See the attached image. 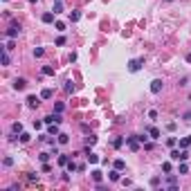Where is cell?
Returning a JSON list of instances; mask_svg holds the SVG:
<instances>
[{
    "label": "cell",
    "mask_w": 191,
    "mask_h": 191,
    "mask_svg": "<svg viewBox=\"0 0 191 191\" xmlns=\"http://www.w3.org/2000/svg\"><path fill=\"white\" fill-rule=\"evenodd\" d=\"M56 45H59V47L65 45V36H59V38H56Z\"/></svg>",
    "instance_id": "34"
},
{
    "label": "cell",
    "mask_w": 191,
    "mask_h": 191,
    "mask_svg": "<svg viewBox=\"0 0 191 191\" xmlns=\"http://www.w3.org/2000/svg\"><path fill=\"white\" fill-rule=\"evenodd\" d=\"M124 142H126V137H117V140L112 142V146H115V148H121V146H124Z\"/></svg>",
    "instance_id": "21"
},
{
    "label": "cell",
    "mask_w": 191,
    "mask_h": 191,
    "mask_svg": "<svg viewBox=\"0 0 191 191\" xmlns=\"http://www.w3.org/2000/svg\"><path fill=\"white\" fill-rule=\"evenodd\" d=\"M148 119H157V112L155 110H148Z\"/></svg>",
    "instance_id": "37"
},
{
    "label": "cell",
    "mask_w": 191,
    "mask_h": 191,
    "mask_svg": "<svg viewBox=\"0 0 191 191\" xmlns=\"http://www.w3.org/2000/svg\"><path fill=\"white\" fill-rule=\"evenodd\" d=\"M68 142H70V137L65 133H59V144H68Z\"/></svg>",
    "instance_id": "24"
},
{
    "label": "cell",
    "mask_w": 191,
    "mask_h": 191,
    "mask_svg": "<svg viewBox=\"0 0 191 191\" xmlns=\"http://www.w3.org/2000/svg\"><path fill=\"white\" fill-rule=\"evenodd\" d=\"M65 169H68V173H74V171H79V164H76L74 160H70V162L65 164Z\"/></svg>",
    "instance_id": "8"
},
{
    "label": "cell",
    "mask_w": 191,
    "mask_h": 191,
    "mask_svg": "<svg viewBox=\"0 0 191 191\" xmlns=\"http://www.w3.org/2000/svg\"><path fill=\"white\" fill-rule=\"evenodd\" d=\"M0 61H2V65H9V54H7V50L2 47V54H0Z\"/></svg>",
    "instance_id": "14"
},
{
    "label": "cell",
    "mask_w": 191,
    "mask_h": 191,
    "mask_svg": "<svg viewBox=\"0 0 191 191\" xmlns=\"http://www.w3.org/2000/svg\"><path fill=\"white\" fill-rule=\"evenodd\" d=\"M43 54H45V50H43V47H34V56H36V59H40Z\"/></svg>",
    "instance_id": "27"
},
{
    "label": "cell",
    "mask_w": 191,
    "mask_h": 191,
    "mask_svg": "<svg viewBox=\"0 0 191 191\" xmlns=\"http://www.w3.org/2000/svg\"><path fill=\"white\" fill-rule=\"evenodd\" d=\"M11 133H14V135H20V133H23V124H20V121L11 124Z\"/></svg>",
    "instance_id": "9"
},
{
    "label": "cell",
    "mask_w": 191,
    "mask_h": 191,
    "mask_svg": "<svg viewBox=\"0 0 191 191\" xmlns=\"http://www.w3.org/2000/svg\"><path fill=\"white\" fill-rule=\"evenodd\" d=\"M40 72H43V76H54V68H52V65H43Z\"/></svg>",
    "instance_id": "10"
},
{
    "label": "cell",
    "mask_w": 191,
    "mask_h": 191,
    "mask_svg": "<svg viewBox=\"0 0 191 191\" xmlns=\"http://www.w3.org/2000/svg\"><path fill=\"white\" fill-rule=\"evenodd\" d=\"M63 108H65V106L61 104V101H59V104H54V112H63Z\"/></svg>",
    "instance_id": "33"
},
{
    "label": "cell",
    "mask_w": 191,
    "mask_h": 191,
    "mask_svg": "<svg viewBox=\"0 0 191 191\" xmlns=\"http://www.w3.org/2000/svg\"><path fill=\"white\" fill-rule=\"evenodd\" d=\"M56 162H59L61 166H65L68 162H70V157H68V155H61V153H59V157H56Z\"/></svg>",
    "instance_id": "17"
},
{
    "label": "cell",
    "mask_w": 191,
    "mask_h": 191,
    "mask_svg": "<svg viewBox=\"0 0 191 191\" xmlns=\"http://www.w3.org/2000/svg\"><path fill=\"white\" fill-rule=\"evenodd\" d=\"M101 178H104V173H101L99 169H95V171H92V180H95V182H101Z\"/></svg>",
    "instance_id": "18"
},
{
    "label": "cell",
    "mask_w": 191,
    "mask_h": 191,
    "mask_svg": "<svg viewBox=\"0 0 191 191\" xmlns=\"http://www.w3.org/2000/svg\"><path fill=\"white\" fill-rule=\"evenodd\" d=\"M108 178H110L112 182H119V180H121V176H119V169H115V171H110V173H108Z\"/></svg>",
    "instance_id": "11"
},
{
    "label": "cell",
    "mask_w": 191,
    "mask_h": 191,
    "mask_svg": "<svg viewBox=\"0 0 191 191\" xmlns=\"http://www.w3.org/2000/svg\"><path fill=\"white\" fill-rule=\"evenodd\" d=\"M166 2H173V0H166Z\"/></svg>",
    "instance_id": "42"
},
{
    "label": "cell",
    "mask_w": 191,
    "mask_h": 191,
    "mask_svg": "<svg viewBox=\"0 0 191 191\" xmlns=\"http://www.w3.org/2000/svg\"><path fill=\"white\" fill-rule=\"evenodd\" d=\"M148 135H151V140H160V131H157L155 126H153V128H148Z\"/></svg>",
    "instance_id": "15"
},
{
    "label": "cell",
    "mask_w": 191,
    "mask_h": 191,
    "mask_svg": "<svg viewBox=\"0 0 191 191\" xmlns=\"http://www.w3.org/2000/svg\"><path fill=\"white\" fill-rule=\"evenodd\" d=\"M142 63H144V59H133V61H128V70H131V72H140Z\"/></svg>",
    "instance_id": "2"
},
{
    "label": "cell",
    "mask_w": 191,
    "mask_h": 191,
    "mask_svg": "<svg viewBox=\"0 0 191 191\" xmlns=\"http://www.w3.org/2000/svg\"><path fill=\"white\" fill-rule=\"evenodd\" d=\"M52 95H54V92H52L50 88H43V90H40V99H52Z\"/></svg>",
    "instance_id": "12"
},
{
    "label": "cell",
    "mask_w": 191,
    "mask_h": 191,
    "mask_svg": "<svg viewBox=\"0 0 191 191\" xmlns=\"http://www.w3.org/2000/svg\"><path fill=\"white\" fill-rule=\"evenodd\" d=\"M54 11H47V14H43V23H54Z\"/></svg>",
    "instance_id": "13"
},
{
    "label": "cell",
    "mask_w": 191,
    "mask_h": 191,
    "mask_svg": "<svg viewBox=\"0 0 191 191\" xmlns=\"http://www.w3.org/2000/svg\"><path fill=\"white\" fill-rule=\"evenodd\" d=\"M14 47H16V43H14V38H9V43H7V45H5V50H7V52H9V50H14Z\"/></svg>",
    "instance_id": "32"
},
{
    "label": "cell",
    "mask_w": 191,
    "mask_h": 191,
    "mask_svg": "<svg viewBox=\"0 0 191 191\" xmlns=\"http://www.w3.org/2000/svg\"><path fill=\"white\" fill-rule=\"evenodd\" d=\"M187 63H191V54H187Z\"/></svg>",
    "instance_id": "41"
},
{
    "label": "cell",
    "mask_w": 191,
    "mask_h": 191,
    "mask_svg": "<svg viewBox=\"0 0 191 191\" xmlns=\"http://www.w3.org/2000/svg\"><path fill=\"white\" fill-rule=\"evenodd\" d=\"M166 184H169V189H176V187H178V180H176V176L166 173Z\"/></svg>",
    "instance_id": "7"
},
{
    "label": "cell",
    "mask_w": 191,
    "mask_h": 191,
    "mask_svg": "<svg viewBox=\"0 0 191 191\" xmlns=\"http://www.w3.org/2000/svg\"><path fill=\"white\" fill-rule=\"evenodd\" d=\"M115 169H119V171H124V169H126V162L121 160V157H119V160H115Z\"/></svg>",
    "instance_id": "22"
},
{
    "label": "cell",
    "mask_w": 191,
    "mask_h": 191,
    "mask_svg": "<svg viewBox=\"0 0 191 191\" xmlns=\"http://www.w3.org/2000/svg\"><path fill=\"white\" fill-rule=\"evenodd\" d=\"M86 157H88V162H90V164H97V162H99V155L90 151V146L86 148Z\"/></svg>",
    "instance_id": "4"
},
{
    "label": "cell",
    "mask_w": 191,
    "mask_h": 191,
    "mask_svg": "<svg viewBox=\"0 0 191 191\" xmlns=\"http://www.w3.org/2000/svg\"><path fill=\"white\" fill-rule=\"evenodd\" d=\"M14 88H16V90H25V88H27V79H23V76H18V79L14 81Z\"/></svg>",
    "instance_id": "5"
},
{
    "label": "cell",
    "mask_w": 191,
    "mask_h": 191,
    "mask_svg": "<svg viewBox=\"0 0 191 191\" xmlns=\"http://www.w3.org/2000/svg\"><path fill=\"white\" fill-rule=\"evenodd\" d=\"M79 18H81V14H79V11H70V23H76Z\"/></svg>",
    "instance_id": "26"
},
{
    "label": "cell",
    "mask_w": 191,
    "mask_h": 191,
    "mask_svg": "<svg viewBox=\"0 0 191 191\" xmlns=\"http://www.w3.org/2000/svg\"><path fill=\"white\" fill-rule=\"evenodd\" d=\"M5 34H7V38H16V36L20 34V25H16V23H14V25H11L9 29L5 32Z\"/></svg>",
    "instance_id": "3"
},
{
    "label": "cell",
    "mask_w": 191,
    "mask_h": 191,
    "mask_svg": "<svg viewBox=\"0 0 191 191\" xmlns=\"http://www.w3.org/2000/svg\"><path fill=\"white\" fill-rule=\"evenodd\" d=\"M18 140H20V144H27V142H29L32 137L27 135V133H20V135H18Z\"/></svg>",
    "instance_id": "23"
},
{
    "label": "cell",
    "mask_w": 191,
    "mask_h": 191,
    "mask_svg": "<svg viewBox=\"0 0 191 191\" xmlns=\"http://www.w3.org/2000/svg\"><path fill=\"white\" fill-rule=\"evenodd\" d=\"M135 137H137V140L142 142V144H146V140H148V137H146V135H135Z\"/></svg>",
    "instance_id": "39"
},
{
    "label": "cell",
    "mask_w": 191,
    "mask_h": 191,
    "mask_svg": "<svg viewBox=\"0 0 191 191\" xmlns=\"http://www.w3.org/2000/svg\"><path fill=\"white\" fill-rule=\"evenodd\" d=\"M95 142H97V137H95V135H88V137H86V144H88V146H92Z\"/></svg>",
    "instance_id": "30"
},
{
    "label": "cell",
    "mask_w": 191,
    "mask_h": 191,
    "mask_svg": "<svg viewBox=\"0 0 191 191\" xmlns=\"http://www.w3.org/2000/svg\"><path fill=\"white\" fill-rule=\"evenodd\" d=\"M178 173H189V166H187V162H180V166H178Z\"/></svg>",
    "instance_id": "25"
},
{
    "label": "cell",
    "mask_w": 191,
    "mask_h": 191,
    "mask_svg": "<svg viewBox=\"0 0 191 191\" xmlns=\"http://www.w3.org/2000/svg\"><path fill=\"white\" fill-rule=\"evenodd\" d=\"M184 121H191V112H184Z\"/></svg>",
    "instance_id": "40"
},
{
    "label": "cell",
    "mask_w": 191,
    "mask_h": 191,
    "mask_svg": "<svg viewBox=\"0 0 191 191\" xmlns=\"http://www.w3.org/2000/svg\"><path fill=\"white\" fill-rule=\"evenodd\" d=\"M162 88H164V83H162V79H153L151 81V92L153 95H160Z\"/></svg>",
    "instance_id": "1"
},
{
    "label": "cell",
    "mask_w": 191,
    "mask_h": 191,
    "mask_svg": "<svg viewBox=\"0 0 191 191\" xmlns=\"http://www.w3.org/2000/svg\"><path fill=\"white\" fill-rule=\"evenodd\" d=\"M162 171H164V173H171V162H164V164H162Z\"/></svg>",
    "instance_id": "31"
},
{
    "label": "cell",
    "mask_w": 191,
    "mask_h": 191,
    "mask_svg": "<svg viewBox=\"0 0 191 191\" xmlns=\"http://www.w3.org/2000/svg\"><path fill=\"white\" fill-rule=\"evenodd\" d=\"M56 29H59V32H65V23H61V20H59V23H56Z\"/></svg>",
    "instance_id": "35"
},
{
    "label": "cell",
    "mask_w": 191,
    "mask_h": 191,
    "mask_svg": "<svg viewBox=\"0 0 191 191\" xmlns=\"http://www.w3.org/2000/svg\"><path fill=\"white\" fill-rule=\"evenodd\" d=\"M38 104H40V99L36 95H29L27 97V106H29V108H38Z\"/></svg>",
    "instance_id": "6"
},
{
    "label": "cell",
    "mask_w": 191,
    "mask_h": 191,
    "mask_svg": "<svg viewBox=\"0 0 191 191\" xmlns=\"http://www.w3.org/2000/svg\"><path fill=\"white\" fill-rule=\"evenodd\" d=\"M151 187H160V178H153V180H151Z\"/></svg>",
    "instance_id": "38"
},
{
    "label": "cell",
    "mask_w": 191,
    "mask_h": 191,
    "mask_svg": "<svg viewBox=\"0 0 191 191\" xmlns=\"http://www.w3.org/2000/svg\"><path fill=\"white\" fill-rule=\"evenodd\" d=\"M52 11H54V14H61V11H63V2H61V0H56V5L52 7Z\"/></svg>",
    "instance_id": "19"
},
{
    "label": "cell",
    "mask_w": 191,
    "mask_h": 191,
    "mask_svg": "<svg viewBox=\"0 0 191 191\" xmlns=\"http://www.w3.org/2000/svg\"><path fill=\"white\" fill-rule=\"evenodd\" d=\"M50 155H52V153H38V160L40 162H47V160H50Z\"/></svg>",
    "instance_id": "28"
},
{
    "label": "cell",
    "mask_w": 191,
    "mask_h": 191,
    "mask_svg": "<svg viewBox=\"0 0 191 191\" xmlns=\"http://www.w3.org/2000/svg\"><path fill=\"white\" fill-rule=\"evenodd\" d=\"M2 164H5V166H11V164H14V160H11V157H5V160H2Z\"/></svg>",
    "instance_id": "36"
},
{
    "label": "cell",
    "mask_w": 191,
    "mask_h": 191,
    "mask_svg": "<svg viewBox=\"0 0 191 191\" xmlns=\"http://www.w3.org/2000/svg\"><path fill=\"white\" fill-rule=\"evenodd\" d=\"M47 133H50V135H56V137H59V124H50Z\"/></svg>",
    "instance_id": "16"
},
{
    "label": "cell",
    "mask_w": 191,
    "mask_h": 191,
    "mask_svg": "<svg viewBox=\"0 0 191 191\" xmlns=\"http://www.w3.org/2000/svg\"><path fill=\"white\" fill-rule=\"evenodd\" d=\"M63 90H65L68 95H70V92H74V83H72V81H65V86H63Z\"/></svg>",
    "instance_id": "20"
},
{
    "label": "cell",
    "mask_w": 191,
    "mask_h": 191,
    "mask_svg": "<svg viewBox=\"0 0 191 191\" xmlns=\"http://www.w3.org/2000/svg\"><path fill=\"white\" fill-rule=\"evenodd\" d=\"M176 144H178V137H169V140H166V146H171V148H173Z\"/></svg>",
    "instance_id": "29"
}]
</instances>
